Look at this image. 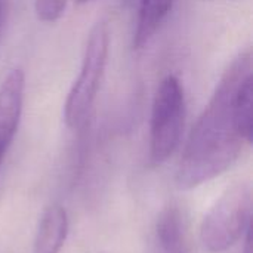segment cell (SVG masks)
Masks as SVG:
<instances>
[{
    "instance_id": "6da1fadb",
    "label": "cell",
    "mask_w": 253,
    "mask_h": 253,
    "mask_svg": "<svg viewBox=\"0 0 253 253\" xmlns=\"http://www.w3.org/2000/svg\"><path fill=\"white\" fill-rule=\"evenodd\" d=\"M252 74V53L242 52L222 74L209 104L194 125L176 173L182 190L196 188L222 175L240 156L245 138L237 117V93Z\"/></svg>"
},
{
    "instance_id": "7a4b0ae2",
    "label": "cell",
    "mask_w": 253,
    "mask_h": 253,
    "mask_svg": "<svg viewBox=\"0 0 253 253\" xmlns=\"http://www.w3.org/2000/svg\"><path fill=\"white\" fill-rule=\"evenodd\" d=\"M108 49V24L105 21H99L89 33L80 74L74 82L64 105V117L70 129H82L87 122L105 73Z\"/></svg>"
},
{
    "instance_id": "3957f363",
    "label": "cell",
    "mask_w": 253,
    "mask_h": 253,
    "mask_svg": "<svg viewBox=\"0 0 253 253\" xmlns=\"http://www.w3.org/2000/svg\"><path fill=\"white\" fill-rule=\"evenodd\" d=\"M251 205V190L245 182H237L222 193L200 228L202 242L209 252H225L243 237L249 230Z\"/></svg>"
},
{
    "instance_id": "277c9868",
    "label": "cell",
    "mask_w": 253,
    "mask_h": 253,
    "mask_svg": "<svg viewBox=\"0 0 253 253\" xmlns=\"http://www.w3.org/2000/svg\"><path fill=\"white\" fill-rule=\"evenodd\" d=\"M185 123V95L175 76H166L154 95L150 122V159L165 163L179 147Z\"/></svg>"
},
{
    "instance_id": "5b68a950",
    "label": "cell",
    "mask_w": 253,
    "mask_h": 253,
    "mask_svg": "<svg viewBox=\"0 0 253 253\" xmlns=\"http://www.w3.org/2000/svg\"><path fill=\"white\" fill-rule=\"evenodd\" d=\"M25 77L22 70H12L0 84V165L10 147L22 113Z\"/></svg>"
},
{
    "instance_id": "8992f818",
    "label": "cell",
    "mask_w": 253,
    "mask_h": 253,
    "mask_svg": "<svg viewBox=\"0 0 253 253\" xmlns=\"http://www.w3.org/2000/svg\"><path fill=\"white\" fill-rule=\"evenodd\" d=\"M68 233V216L62 206H49L40 219L36 240L34 253H58L61 251Z\"/></svg>"
},
{
    "instance_id": "52a82bcc",
    "label": "cell",
    "mask_w": 253,
    "mask_h": 253,
    "mask_svg": "<svg viewBox=\"0 0 253 253\" xmlns=\"http://www.w3.org/2000/svg\"><path fill=\"white\" fill-rule=\"evenodd\" d=\"M176 0H136L138 16L133 33V47L141 49L150 43L157 30L170 13Z\"/></svg>"
},
{
    "instance_id": "ba28073f",
    "label": "cell",
    "mask_w": 253,
    "mask_h": 253,
    "mask_svg": "<svg viewBox=\"0 0 253 253\" xmlns=\"http://www.w3.org/2000/svg\"><path fill=\"white\" fill-rule=\"evenodd\" d=\"M157 240L163 253H185L184 218L176 206H169L159 215Z\"/></svg>"
},
{
    "instance_id": "9c48e42d",
    "label": "cell",
    "mask_w": 253,
    "mask_h": 253,
    "mask_svg": "<svg viewBox=\"0 0 253 253\" xmlns=\"http://www.w3.org/2000/svg\"><path fill=\"white\" fill-rule=\"evenodd\" d=\"M67 7V0H34L36 15L43 22L58 21Z\"/></svg>"
},
{
    "instance_id": "30bf717a",
    "label": "cell",
    "mask_w": 253,
    "mask_h": 253,
    "mask_svg": "<svg viewBox=\"0 0 253 253\" xmlns=\"http://www.w3.org/2000/svg\"><path fill=\"white\" fill-rule=\"evenodd\" d=\"M6 16H7V0H0V37L6 22Z\"/></svg>"
},
{
    "instance_id": "8fae6325",
    "label": "cell",
    "mask_w": 253,
    "mask_h": 253,
    "mask_svg": "<svg viewBox=\"0 0 253 253\" xmlns=\"http://www.w3.org/2000/svg\"><path fill=\"white\" fill-rule=\"evenodd\" d=\"M126 3H129V4H135L136 3V0H125Z\"/></svg>"
},
{
    "instance_id": "7c38bea8",
    "label": "cell",
    "mask_w": 253,
    "mask_h": 253,
    "mask_svg": "<svg viewBox=\"0 0 253 253\" xmlns=\"http://www.w3.org/2000/svg\"><path fill=\"white\" fill-rule=\"evenodd\" d=\"M77 3H86V1H89V0H76Z\"/></svg>"
}]
</instances>
